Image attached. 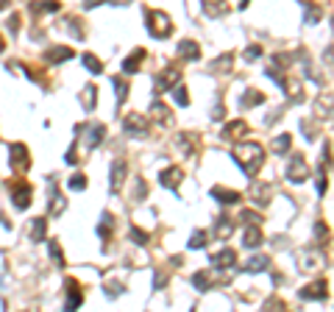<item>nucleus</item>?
<instances>
[{
  "mask_svg": "<svg viewBox=\"0 0 334 312\" xmlns=\"http://www.w3.org/2000/svg\"><path fill=\"white\" fill-rule=\"evenodd\" d=\"M231 156H234V162L242 167L245 176H256V170L265 164V148L259 143H237Z\"/></svg>",
  "mask_w": 334,
  "mask_h": 312,
  "instance_id": "f257e3e1",
  "label": "nucleus"
},
{
  "mask_svg": "<svg viewBox=\"0 0 334 312\" xmlns=\"http://www.w3.org/2000/svg\"><path fill=\"white\" fill-rule=\"evenodd\" d=\"M148 34H151L153 39L170 37V34H173V20L164 14V11L151 9V11H148Z\"/></svg>",
  "mask_w": 334,
  "mask_h": 312,
  "instance_id": "f03ea898",
  "label": "nucleus"
},
{
  "mask_svg": "<svg viewBox=\"0 0 334 312\" xmlns=\"http://www.w3.org/2000/svg\"><path fill=\"white\" fill-rule=\"evenodd\" d=\"M9 192H11V204H14L17 209H28V204H31V195H34V187L28 184V181L17 179L9 184Z\"/></svg>",
  "mask_w": 334,
  "mask_h": 312,
  "instance_id": "7ed1b4c3",
  "label": "nucleus"
},
{
  "mask_svg": "<svg viewBox=\"0 0 334 312\" xmlns=\"http://www.w3.org/2000/svg\"><path fill=\"white\" fill-rule=\"evenodd\" d=\"M9 164L14 170H20V173H25V170L31 167V154H28V148L22 143H11L9 145Z\"/></svg>",
  "mask_w": 334,
  "mask_h": 312,
  "instance_id": "20e7f679",
  "label": "nucleus"
},
{
  "mask_svg": "<svg viewBox=\"0 0 334 312\" xmlns=\"http://www.w3.org/2000/svg\"><path fill=\"white\" fill-rule=\"evenodd\" d=\"M64 290H67V301H64V312H78L84 304V287L75 279H64Z\"/></svg>",
  "mask_w": 334,
  "mask_h": 312,
  "instance_id": "39448f33",
  "label": "nucleus"
},
{
  "mask_svg": "<svg viewBox=\"0 0 334 312\" xmlns=\"http://www.w3.org/2000/svg\"><path fill=\"white\" fill-rule=\"evenodd\" d=\"M309 179V164L303 156H292L290 159V167H287V181L290 184H303Z\"/></svg>",
  "mask_w": 334,
  "mask_h": 312,
  "instance_id": "423d86ee",
  "label": "nucleus"
},
{
  "mask_svg": "<svg viewBox=\"0 0 334 312\" xmlns=\"http://www.w3.org/2000/svg\"><path fill=\"white\" fill-rule=\"evenodd\" d=\"M298 296H301L303 301H326V298H329V285H326L323 279H318V281H312V285L301 287Z\"/></svg>",
  "mask_w": 334,
  "mask_h": 312,
  "instance_id": "0eeeda50",
  "label": "nucleus"
},
{
  "mask_svg": "<svg viewBox=\"0 0 334 312\" xmlns=\"http://www.w3.org/2000/svg\"><path fill=\"white\" fill-rule=\"evenodd\" d=\"M178 81H181V70L176 67H167L156 75V92H167V90H176Z\"/></svg>",
  "mask_w": 334,
  "mask_h": 312,
  "instance_id": "6e6552de",
  "label": "nucleus"
},
{
  "mask_svg": "<svg viewBox=\"0 0 334 312\" xmlns=\"http://www.w3.org/2000/svg\"><path fill=\"white\" fill-rule=\"evenodd\" d=\"M145 128H148L145 115H136V111H131V115L123 117V131L131 134V137H142V134H145Z\"/></svg>",
  "mask_w": 334,
  "mask_h": 312,
  "instance_id": "1a4fd4ad",
  "label": "nucleus"
},
{
  "mask_svg": "<svg viewBox=\"0 0 334 312\" xmlns=\"http://www.w3.org/2000/svg\"><path fill=\"white\" fill-rule=\"evenodd\" d=\"M234 262H237L234 248H223V251H217V254H212V268L214 270H229V268H234Z\"/></svg>",
  "mask_w": 334,
  "mask_h": 312,
  "instance_id": "9d476101",
  "label": "nucleus"
},
{
  "mask_svg": "<svg viewBox=\"0 0 334 312\" xmlns=\"http://www.w3.org/2000/svg\"><path fill=\"white\" fill-rule=\"evenodd\" d=\"M125 173H128V164H125V159H115V162H112V176H109L112 192H120V184L125 181Z\"/></svg>",
  "mask_w": 334,
  "mask_h": 312,
  "instance_id": "9b49d317",
  "label": "nucleus"
},
{
  "mask_svg": "<svg viewBox=\"0 0 334 312\" xmlns=\"http://www.w3.org/2000/svg\"><path fill=\"white\" fill-rule=\"evenodd\" d=\"M245 134H248V123L245 120H234V123H229V126L223 128V139H229V143H240Z\"/></svg>",
  "mask_w": 334,
  "mask_h": 312,
  "instance_id": "f8f14e48",
  "label": "nucleus"
},
{
  "mask_svg": "<svg viewBox=\"0 0 334 312\" xmlns=\"http://www.w3.org/2000/svg\"><path fill=\"white\" fill-rule=\"evenodd\" d=\"M162 184L167 187V190H173V192H178V184L184 181V170L181 167H167V170H162Z\"/></svg>",
  "mask_w": 334,
  "mask_h": 312,
  "instance_id": "ddd939ff",
  "label": "nucleus"
},
{
  "mask_svg": "<svg viewBox=\"0 0 334 312\" xmlns=\"http://www.w3.org/2000/svg\"><path fill=\"white\" fill-rule=\"evenodd\" d=\"M84 131H87V148H98V145L106 139V126L103 123H92V126H87Z\"/></svg>",
  "mask_w": 334,
  "mask_h": 312,
  "instance_id": "4468645a",
  "label": "nucleus"
},
{
  "mask_svg": "<svg viewBox=\"0 0 334 312\" xmlns=\"http://www.w3.org/2000/svg\"><path fill=\"white\" fill-rule=\"evenodd\" d=\"M178 56H181L184 62H198L201 59L198 42H192V39H181V42H178Z\"/></svg>",
  "mask_w": 334,
  "mask_h": 312,
  "instance_id": "2eb2a0df",
  "label": "nucleus"
},
{
  "mask_svg": "<svg viewBox=\"0 0 334 312\" xmlns=\"http://www.w3.org/2000/svg\"><path fill=\"white\" fill-rule=\"evenodd\" d=\"M212 198L217 204H223V207H231V204H240V192L234 190H223V187H212Z\"/></svg>",
  "mask_w": 334,
  "mask_h": 312,
  "instance_id": "dca6fc26",
  "label": "nucleus"
},
{
  "mask_svg": "<svg viewBox=\"0 0 334 312\" xmlns=\"http://www.w3.org/2000/svg\"><path fill=\"white\" fill-rule=\"evenodd\" d=\"M73 56H75V53L70 50V48H64V45H56V48H50V50L45 53V59H47V62H50V64H62V62H70V59H73Z\"/></svg>",
  "mask_w": 334,
  "mask_h": 312,
  "instance_id": "f3484780",
  "label": "nucleus"
},
{
  "mask_svg": "<svg viewBox=\"0 0 334 312\" xmlns=\"http://www.w3.org/2000/svg\"><path fill=\"white\" fill-rule=\"evenodd\" d=\"M267 268H270V257L267 254H256L245 262V273H262V270H267Z\"/></svg>",
  "mask_w": 334,
  "mask_h": 312,
  "instance_id": "a211bd4d",
  "label": "nucleus"
},
{
  "mask_svg": "<svg viewBox=\"0 0 334 312\" xmlns=\"http://www.w3.org/2000/svg\"><path fill=\"white\" fill-rule=\"evenodd\" d=\"M31 240L34 243H42V240L47 237V217H34L31 220Z\"/></svg>",
  "mask_w": 334,
  "mask_h": 312,
  "instance_id": "6ab92c4d",
  "label": "nucleus"
},
{
  "mask_svg": "<svg viewBox=\"0 0 334 312\" xmlns=\"http://www.w3.org/2000/svg\"><path fill=\"white\" fill-rule=\"evenodd\" d=\"M142 59H145V48H136L128 59H123V73H136L140 64H142Z\"/></svg>",
  "mask_w": 334,
  "mask_h": 312,
  "instance_id": "aec40b11",
  "label": "nucleus"
},
{
  "mask_svg": "<svg viewBox=\"0 0 334 312\" xmlns=\"http://www.w3.org/2000/svg\"><path fill=\"white\" fill-rule=\"evenodd\" d=\"M112 229H115V215H112V212H103V215H100V223H98V237L109 240Z\"/></svg>",
  "mask_w": 334,
  "mask_h": 312,
  "instance_id": "412c9836",
  "label": "nucleus"
},
{
  "mask_svg": "<svg viewBox=\"0 0 334 312\" xmlns=\"http://www.w3.org/2000/svg\"><path fill=\"white\" fill-rule=\"evenodd\" d=\"M320 262H326V257L320 254L318 248H309L307 254H303V270H309V273H312V270H318Z\"/></svg>",
  "mask_w": 334,
  "mask_h": 312,
  "instance_id": "4be33fe9",
  "label": "nucleus"
},
{
  "mask_svg": "<svg viewBox=\"0 0 334 312\" xmlns=\"http://www.w3.org/2000/svg\"><path fill=\"white\" fill-rule=\"evenodd\" d=\"M64 204H67V201H64V198L59 195V190L50 184V204H47V215H56L59 217L64 212Z\"/></svg>",
  "mask_w": 334,
  "mask_h": 312,
  "instance_id": "5701e85b",
  "label": "nucleus"
},
{
  "mask_svg": "<svg viewBox=\"0 0 334 312\" xmlns=\"http://www.w3.org/2000/svg\"><path fill=\"white\" fill-rule=\"evenodd\" d=\"M259 243H262V229L259 226H248L245 237H242V245H245V248H259Z\"/></svg>",
  "mask_w": 334,
  "mask_h": 312,
  "instance_id": "b1692460",
  "label": "nucleus"
},
{
  "mask_svg": "<svg viewBox=\"0 0 334 312\" xmlns=\"http://www.w3.org/2000/svg\"><path fill=\"white\" fill-rule=\"evenodd\" d=\"M259 103H265V92H259V90H248L245 95L240 98L242 109H250V106H259Z\"/></svg>",
  "mask_w": 334,
  "mask_h": 312,
  "instance_id": "393cba45",
  "label": "nucleus"
},
{
  "mask_svg": "<svg viewBox=\"0 0 334 312\" xmlns=\"http://www.w3.org/2000/svg\"><path fill=\"white\" fill-rule=\"evenodd\" d=\"M151 117L159 123V126H167V123H170V109H167L164 103H159V101H156V103L151 106Z\"/></svg>",
  "mask_w": 334,
  "mask_h": 312,
  "instance_id": "a878e982",
  "label": "nucleus"
},
{
  "mask_svg": "<svg viewBox=\"0 0 334 312\" xmlns=\"http://www.w3.org/2000/svg\"><path fill=\"white\" fill-rule=\"evenodd\" d=\"M81 64H84V67H87L92 75H100V73H103V62H100L98 56H92V53H84V56H81Z\"/></svg>",
  "mask_w": 334,
  "mask_h": 312,
  "instance_id": "bb28decb",
  "label": "nucleus"
},
{
  "mask_svg": "<svg viewBox=\"0 0 334 312\" xmlns=\"http://www.w3.org/2000/svg\"><path fill=\"white\" fill-rule=\"evenodd\" d=\"M189 281H192V287H195L198 293H206L209 287H212V279H209L206 270H198V273H192V279H189Z\"/></svg>",
  "mask_w": 334,
  "mask_h": 312,
  "instance_id": "cd10ccee",
  "label": "nucleus"
},
{
  "mask_svg": "<svg viewBox=\"0 0 334 312\" xmlns=\"http://www.w3.org/2000/svg\"><path fill=\"white\" fill-rule=\"evenodd\" d=\"M95 98H98V90H95L92 84H87V87H84V92H81V106L87 111H92L95 109Z\"/></svg>",
  "mask_w": 334,
  "mask_h": 312,
  "instance_id": "c85d7f7f",
  "label": "nucleus"
},
{
  "mask_svg": "<svg viewBox=\"0 0 334 312\" xmlns=\"http://www.w3.org/2000/svg\"><path fill=\"white\" fill-rule=\"evenodd\" d=\"M303 11H307V25H315L323 17V9L318 3H303Z\"/></svg>",
  "mask_w": 334,
  "mask_h": 312,
  "instance_id": "c756f323",
  "label": "nucleus"
},
{
  "mask_svg": "<svg viewBox=\"0 0 334 312\" xmlns=\"http://www.w3.org/2000/svg\"><path fill=\"white\" fill-rule=\"evenodd\" d=\"M234 232V220H231V217H217V229H214V234H217V237H229V234Z\"/></svg>",
  "mask_w": 334,
  "mask_h": 312,
  "instance_id": "7c9ffc66",
  "label": "nucleus"
},
{
  "mask_svg": "<svg viewBox=\"0 0 334 312\" xmlns=\"http://www.w3.org/2000/svg\"><path fill=\"white\" fill-rule=\"evenodd\" d=\"M231 62H234V53H223L217 62H212V70H214V73H229Z\"/></svg>",
  "mask_w": 334,
  "mask_h": 312,
  "instance_id": "2f4dec72",
  "label": "nucleus"
},
{
  "mask_svg": "<svg viewBox=\"0 0 334 312\" xmlns=\"http://www.w3.org/2000/svg\"><path fill=\"white\" fill-rule=\"evenodd\" d=\"M206 232H204V229H195V232H192V237H189V248H192V251H198V248H206Z\"/></svg>",
  "mask_w": 334,
  "mask_h": 312,
  "instance_id": "473e14b6",
  "label": "nucleus"
},
{
  "mask_svg": "<svg viewBox=\"0 0 334 312\" xmlns=\"http://www.w3.org/2000/svg\"><path fill=\"white\" fill-rule=\"evenodd\" d=\"M47 251H50V260L59 265V268H64V254H62V245H59V240H50L47 243Z\"/></svg>",
  "mask_w": 334,
  "mask_h": 312,
  "instance_id": "72a5a7b5",
  "label": "nucleus"
},
{
  "mask_svg": "<svg viewBox=\"0 0 334 312\" xmlns=\"http://www.w3.org/2000/svg\"><path fill=\"white\" fill-rule=\"evenodd\" d=\"M67 187L73 192H84V190H87V176H84V173H73V176H70V181H67Z\"/></svg>",
  "mask_w": 334,
  "mask_h": 312,
  "instance_id": "f704fd0d",
  "label": "nucleus"
},
{
  "mask_svg": "<svg viewBox=\"0 0 334 312\" xmlns=\"http://www.w3.org/2000/svg\"><path fill=\"white\" fill-rule=\"evenodd\" d=\"M290 145H292L290 134H279V137L273 139V151H276V154H287V151H290Z\"/></svg>",
  "mask_w": 334,
  "mask_h": 312,
  "instance_id": "c9c22d12",
  "label": "nucleus"
},
{
  "mask_svg": "<svg viewBox=\"0 0 334 312\" xmlns=\"http://www.w3.org/2000/svg\"><path fill=\"white\" fill-rule=\"evenodd\" d=\"M62 9L59 3H31V11L34 14H56Z\"/></svg>",
  "mask_w": 334,
  "mask_h": 312,
  "instance_id": "e433bc0d",
  "label": "nucleus"
},
{
  "mask_svg": "<svg viewBox=\"0 0 334 312\" xmlns=\"http://www.w3.org/2000/svg\"><path fill=\"white\" fill-rule=\"evenodd\" d=\"M128 237H131V243H136L140 248H145V245H148V240H151V237H148V232H142V229H136V226L128 232Z\"/></svg>",
  "mask_w": 334,
  "mask_h": 312,
  "instance_id": "4c0bfd02",
  "label": "nucleus"
},
{
  "mask_svg": "<svg viewBox=\"0 0 334 312\" xmlns=\"http://www.w3.org/2000/svg\"><path fill=\"white\" fill-rule=\"evenodd\" d=\"M173 101H176L178 106H189V90L178 84L176 90H173Z\"/></svg>",
  "mask_w": 334,
  "mask_h": 312,
  "instance_id": "58836bf2",
  "label": "nucleus"
},
{
  "mask_svg": "<svg viewBox=\"0 0 334 312\" xmlns=\"http://www.w3.org/2000/svg\"><path fill=\"white\" fill-rule=\"evenodd\" d=\"M326 190H329V176H326V164H320L318 167V195H323Z\"/></svg>",
  "mask_w": 334,
  "mask_h": 312,
  "instance_id": "ea45409f",
  "label": "nucleus"
},
{
  "mask_svg": "<svg viewBox=\"0 0 334 312\" xmlns=\"http://www.w3.org/2000/svg\"><path fill=\"white\" fill-rule=\"evenodd\" d=\"M112 84H115V90H117V101H125V98H128V84H125L120 75H115Z\"/></svg>",
  "mask_w": 334,
  "mask_h": 312,
  "instance_id": "a19ab883",
  "label": "nucleus"
},
{
  "mask_svg": "<svg viewBox=\"0 0 334 312\" xmlns=\"http://www.w3.org/2000/svg\"><path fill=\"white\" fill-rule=\"evenodd\" d=\"M240 220L248 223V226H259V223H262V215H256L254 209H245V212H240Z\"/></svg>",
  "mask_w": 334,
  "mask_h": 312,
  "instance_id": "79ce46f5",
  "label": "nucleus"
},
{
  "mask_svg": "<svg viewBox=\"0 0 334 312\" xmlns=\"http://www.w3.org/2000/svg\"><path fill=\"white\" fill-rule=\"evenodd\" d=\"M178 145H181L187 154H195V137L192 134H178Z\"/></svg>",
  "mask_w": 334,
  "mask_h": 312,
  "instance_id": "37998d69",
  "label": "nucleus"
},
{
  "mask_svg": "<svg viewBox=\"0 0 334 312\" xmlns=\"http://www.w3.org/2000/svg\"><path fill=\"white\" fill-rule=\"evenodd\" d=\"M204 11H206V14L209 17H220V14H223V11H229V6H226V3H204Z\"/></svg>",
  "mask_w": 334,
  "mask_h": 312,
  "instance_id": "c03bdc74",
  "label": "nucleus"
},
{
  "mask_svg": "<svg viewBox=\"0 0 334 312\" xmlns=\"http://www.w3.org/2000/svg\"><path fill=\"white\" fill-rule=\"evenodd\" d=\"M265 312H287V307H284V301H279L276 296H270L265 304Z\"/></svg>",
  "mask_w": 334,
  "mask_h": 312,
  "instance_id": "a18cd8bd",
  "label": "nucleus"
},
{
  "mask_svg": "<svg viewBox=\"0 0 334 312\" xmlns=\"http://www.w3.org/2000/svg\"><path fill=\"white\" fill-rule=\"evenodd\" d=\"M120 293H125V287L120 285V281H106V296L109 298H117Z\"/></svg>",
  "mask_w": 334,
  "mask_h": 312,
  "instance_id": "49530a36",
  "label": "nucleus"
},
{
  "mask_svg": "<svg viewBox=\"0 0 334 312\" xmlns=\"http://www.w3.org/2000/svg\"><path fill=\"white\" fill-rule=\"evenodd\" d=\"M267 195H270V187H267V184L254 187V198H259V204H262V207L267 204Z\"/></svg>",
  "mask_w": 334,
  "mask_h": 312,
  "instance_id": "de8ad7c7",
  "label": "nucleus"
},
{
  "mask_svg": "<svg viewBox=\"0 0 334 312\" xmlns=\"http://www.w3.org/2000/svg\"><path fill=\"white\" fill-rule=\"evenodd\" d=\"M315 237H318L320 243H326V240H329V226H326L323 220H318V223H315Z\"/></svg>",
  "mask_w": 334,
  "mask_h": 312,
  "instance_id": "09e8293b",
  "label": "nucleus"
},
{
  "mask_svg": "<svg viewBox=\"0 0 334 312\" xmlns=\"http://www.w3.org/2000/svg\"><path fill=\"white\" fill-rule=\"evenodd\" d=\"M167 281H170V273H164V270H156V276H153V290H162Z\"/></svg>",
  "mask_w": 334,
  "mask_h": 312,
  "instance_id": "8fccbe9b",
  "label": "nucleus"
},
{
  "mask_svg": "<svg viewBox=\"0 0 334 312\" xmlns=\"http://www.w3.org/2000/svg\"><path fill=\"white\" fill-rule=\"evenodd\" d=\"M70 34L73 37H78V39H84V28H81V20H75V17H70Z\"/></svg>",
  "mask_w": 334,
  "mask_h": 312,
  "instance_id": "3c124183",
  "label": "nucleus"
},
{
  "mask_svg": "<svg viewBox=\"0 0 334 312\" xmlns=\"http://www.w3.org/2000/svg\"><path fill=\"white\" fill-rule=\"evenodd\" d=\"M262 56V45H248V50H245V62H254V59H259Z\"/></svg>",
  "mask_w": 334,
  "mask_h": 312,
  "instance_id": "603ef678",
  "label": "nucleus"
},
{
  "mask_svg": "<svg viewBox=\"0 0 334 312\" xmlns=\"http://www.w3.org/2000/svg\"><path fill=\"white\" fill-rule=\"evenodd\" d=\"M6 25H9L11 37H14V34L20 31V14H11V17H9V22H6Z\"/></svg>",
  "mask_w": 334,
  "mask_h": 312,
  "instance_id": "864d4df0",
  "label": "nucleus"
},
{
  "mask_svg": "<svg viewBox=\"0 0 334 312\" xmlns=\"http://www.w3.org/2000/svg\"><path fill=\"white\" fill-rule=\"evenodd\" d=\"M64 162H67V164H78V159H75V143L70 145V151H67V156H64Z\"/></svg>",
  "mask_w": 334,
  "mask_h": 312,
  "instance_id": "5fc2aeb1",
  "label": "nucleus"
},
{
  "mask_svg": "<svg viewBox=\"0 0 334 312\" xmlns=\"http://www.w3.org/2000/svg\"><path fill=\"white\" fill-rule=\"evenodd\" d=\"M6 6H9V3H6V0H0V11H3V9H6Z\"/></svg>",
  "mask_w": 334,
  "mask_h": 312,
  "instance_id": "6e6d98bb",
  "label": "nucleus"
},
{
  "mask_svg": "<svg viewBox=\"0 0 334 312\" xmlns=\"http://www.w3.org/2000/svg\"><path fill=\"white\" fill-rule=\"evenodd\" d=\"M3 48H6V42H3V37H0V53H3Z\"/></svg>",
  "mask_w": 334,
  "mask_h": 312,
  "instance_id": "4d7b16f0",
  "label": "nucleus"
},
{
  "mask_svg": "<svg viewBox=\"0 0 334 312\" xmlns=\"http://www.w3.org/2000/svg\"><path fill=\"white\" fill-rule=\"evenodd\" d=\"M189 312H195V309H189Z\"/></svg>",
  "mask_w": 334,
  "mask_h": 312,
  "instance_id": "13d9d810",
  "label": "nucleus"
}]
</instances>
